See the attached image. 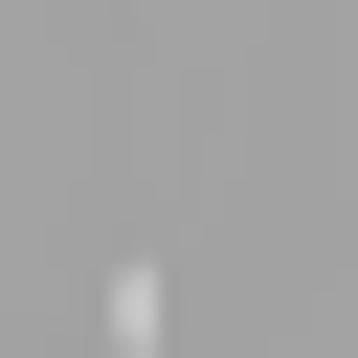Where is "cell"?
Wrapping results in <instances>:
<instances>
[]
</instances>
